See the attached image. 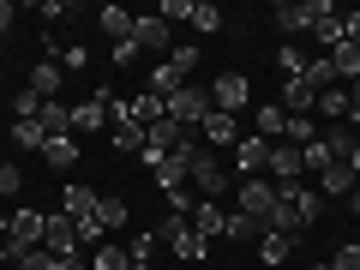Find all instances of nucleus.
I'll list each match as a JSON object with an SVG mask.
<instances>
[{
  "label": "nucleus",
  "instance_id": "nucleus-5",
  "mask_svg": "<svg viewBox=\"0 0 360 270\" xmlns=\"http://www.w3.org/2000/svg\"><path fill=\"white\" fill-rule=\"evenodd\" d=\"M276 198H283V210L295 217V229H300V234H307L312 222H319V210H324L319 186H307V180H295V186H276Z\"/></svg>",
  "mask_w": 360,
  "mask_h": 270
},
{
  "label": "nucleus",
  "instance_id": "nucleus-48",
  "mask_svg": "<svg viewBox=\"0 0 360 270\" xmlns=\"http://www.w3.org/2000/svg\"><path fill=\"white\" fill-rule=\"evenodd\" d=\"M342 42H348V49H360V13H342Z\"/></svg>",
  "mask_w": 360,
  "mask_h": 270
},
{
  "label": "nucleus",
  "instance_id": "nucleus-41",
  "mask_svg": "<svg viewBox=\"0 0 360 270\" xmlns=\"http://www.w3.org/2000/svg\"><path fill=\"white\" fill-rule=\"evenodd\" d=\"M156 18H162V25H174V18H186V25H193V0H162V6H156Z\"/></svg>",
  "mask_w": 360,
  "mask_h": 270
},
{
  "label": "nucleus",
  "instance_id": "nucleus-7",
  "mask_svg": "<svg viewBox=\"0 0 360 270\" xmlns=\"http://www.w3.org/2000/svg\"><path fill=\"white\" fill-rule=\"evenodd\" d=\"M186 186H193L198 198H222V186H229V168L217 162V150H198V156H193V174H186Z\"/></svg>",
  "mask_w": 360,
  "mask_h": 270
},
{
  "label": "nucleus",
  "instance_id": "nucleus-11",
  "mask_svg": "<svg viewBox=\"0 0 360 270\" xmlns=\"http://www.w3.org/2000/svg\"><path fill=\"white\" fill-rule=\"evenodd\" d=\"M319 144L330 150V162H348V156L360 150V127H354V120H330V127L319 132Z\"/></svg>",
  "mask_w": 360,
  "mask_h": 270
},
{
  "label": "nucleus",
  "instance_id": "nucleus-34",
  "mask_svg": "<svg viewBox=\"0 0 360 270\" xmlns=\"http://www.w3.org/2000/svg\"><path fill=\"white\" fill-rule=\"evenodd\" d=\"M42 162L49 168H72L78 162V139H49L42 144Z\"/></svg>",
  "mask_w": 360,
  "mask_h": 270
},
{
  "label": "nucleus",
  "instance_id": "nucleus-14",
  "mask_svg": "<svg viewBox=\"0 0 360 270\" xmlns=\"http://www.w3.org/2000/svg\"><path fill=\"white\" fill-rule=\"evenodd\" d=\"M42 246H49L54 258H66V252H78V222L66 217V210H54V217H49V234H42Z\"/></svg>",
  "mask_w": 360,
  "mask_h": 270
},
{
  "label": "nucleus",
  "instance_id": "nucleus-43",
  "mask_svg": "<svg viewBox=\"0 0 360 270\" xmlns=\"http://www.w3.org/2000/svg\"><path fill=\"white\" fill-rule=\"evenodd\" d=\"M168 60H174L180 72L193 78V66H198V42H180V49H168Z\"/></svg>",
  "mask_w": 360,
  "mask_h": 270
},
{
  "label": "nucleus",
  "instance_id": "nucleus-15",
  "mask_svg": "<svg viewBox=\"0 0 360 270\" xmlns=\"http://www.w3.org/2000/svg\"><path fill=\"white\" fill-rule=\"evenodd\" d=\"M270 174H276V186H295V180L307 174V156H300L295 144H270Z\"/></svg>",
  "mask_w": 360,
  "mask_h": 270
},
{
  "label": "nucleus",
  "instance_id": "nucleus-52",
  "mask_svg": "<svg viewBox=\"0 0 360 270\" xmlns=\"http://www.w3.org/2000/svg\"><path fill=\"white\" fill-rule=\"evenodd\" d=\"M348 210H354V217H360V186H354V193H348Z\"/></svg>",
  "mask_w": 360,
  "mask_h": 270
},
{
  "label": "nucleus",
  "instance_id": "nucleus-1",
  "mask_svg": "<svg viewBox=\"0 0 360 270\" xmlns=\"http://www.w3.org/2000/svg\"><path fill=\"white\" fill-rule=\"evenodd\" d=\"M324 18H336V6H330V0H276V30H283V37L319 30Z\"/></svg>",
  "mask_w": 360,
  "mask_h": 270
},
{
  "label": "nucleus",
  "instance_id": "nucleus-49",
  "mask_svg": "<svg viewBox=\"0 0 360 270\" xmlns=\"http://www.w3.org/2000/svg\"><path fill=\"white\" fill-rule=\"evenodd\" d=\"M115 66H139V42H115Z\"/></svg>",
  "mask_w": 360,
  "mask_h": 270
},
{
  "label": "nucleus",
  "instance_id": "nucleus-21",
  "mask_svg": "<svg viewBox=\"0 0 360 270\" xmlns=\"http://www.w3.org/2000/svg\"><path fill=\"white\" fill-rule=\"evenodd\" d=\"M283 108L288 115H312V108H319V90H312L307 78H283Z\"/></svg>",
  "mask_w": 360,
  "mask_h": 270
},
{
  "label": "nucleus",
  "instance_id": "nucleus-10",
  "mask_svg": "<svg viewBox=\"0 0 360 270\" xmlns=\"http://www.w3.org/2000/svg\"><path fill=\"white\" fill-rule=\"evenodd\" d=\"M234 210H246V217H258V222H264L270 217V210H276V180H240V205H234Z\"/></svg>",
  "mask_w": 360,
  "mask_h": 270
},
{
  "label": "nucleus",
  "instance_id": "nucleus-19",
  "mask_svg": "<svg viewBox=\"0 0 360 270\" xmlns=\"http://www.w3.org/2000/svg\"><path fill=\"white\" fill-rule=\"evenodd\" d=\"M312 115H324V127H330V120H354L348 84H330V90H319V108H312Z\"/></svg>",
  "mask_w": 360,
  "mask_h": 270
},
{
  "label": "nucleus",
  "instance_id": "nucleus-3",
  "mask_svg": "<svg viewBox=\"0 0 360 270\" xmlns=\"http://www.w3.org/2000/svg\"><path fill=\"white\" fill-rule=\"evenodd\" d=\"M156 234H162V240L174 246V258H186V264H205L210 240H205V234H198V229H193L186 217H180V210H168V217H162V229H156Z\"/></svg>",
  "mask_w": 360,
  "mask_h": 270
},
{
  "label": "nucleus",
  "instance_id": "nucleus-6",
  "mask_svg": "<svg viewBox=\"0 0 360 270\" xmlns=\"http://www.w3.org/2000/svg\"><path fill=\"white\" fill-rule=\"evenodd\" d=\"M210 103L222 108V115H246L252 108V84H246V72H217V84H210Z\"/></svg>",
  "mask_w": 360,
  "mask_h": 270
},
{
  "label": "nucleus",
  "instance_id": "nucleus-4",
  "mask_svg": "<svg viewBox=\"0 0 360 270\" xmlns=\"http://www.w3.org/2000/svg\"><path fill=\"white\" fill-rule=\"evenodd\" d=\"M162 108H168V120H180V127H205V115L217 103H210V84H180Z\"/></svg>",
  "mask_w": 360,
  "mask_h": 270
},
{
  "label": "nucleus",
  "instance_id": "nucleus-24",
  "mask_svg": "<svg viewBox=\"0 0 360 270\" xmlns=\"http://www.w3.org/2000/svg\"><path fill=\"white\" fill-rule=\"evenodd\" d=\"M96 25H103L108 42H132V25H139V18H132L127 6H103V13H96Z\"/></svg>",
  "mask_w": 360,
  "mask_h": 270
},
{
  "label": "nucleus",
  "instance_id": "nucleus-29",
  "mask_svg": "<svg viewBox=\"0 0 360 270\" xmlns=\"http://www.w3.org/2000/svg\"><path fill=\"white\" fill-rule=\"evenodd\" d=\"M96 198H103V193H90V186H66L60 210H66L72 222H84V217H96Z\"/></svg>",
  "mask_w": 360,
  "mask_h": 270
},
{
  "label": "nucleus",
  "instance_id": "nucleus-25",
  "mask_svg": "<svg viewBox=\"0 0 360 270\" xmlns=\"http://www.w3.org/2000/svg\"><path fill=\"white\" fill-rule=\"evenodd\" d=\"M150 174H156V186H162V193H174V186H186L193 162H186V156H162V162H150Z\"/></svg>",
  "mask_w": 360,
  "mask_h": 270
},
{
  "label": "nucleus",
  "instance_id": "nucleus-9",
  "mask_svg": "<svg viewBox=\"0 0 360 270\" xmlns=\"http://www.w3.org/2000/svg\"><path fill=\"white\" fill-rule=\"evenodd\" d=\"M229 156H234V162H229V168H234V174H240V180H252V174H258V168H270V139H258V132H246V139H240V144H234V150H229Z\"/></svg>",
  "mask_w": 360,
  "mask_h": 270
},
{
  "label": "nucleus",
  "instance_id": "nucleus-57",
  "mask_svg": "<svg viewBox=\"0 0 360 270\" xmlns=\"http://www.w3.org/2000/svg\"><path fill=\"white\" fill-rule=\"evenodd\" d=\"M354 246H360V240H354Z\"/></svg>",
  "mask_w": 360,
  "mask_h": 270
},
{
  "label": "nucleus",
  "instance_id": "nucleus-33",
  "mask_svg": "<svg viewBox=\"0 0 360 270\" xmlns=\"http://www.w3.org/2000/svg\"><path fill=\"white\" fill-rule=\"evenodd\" d=\"M222 234H229V240H264V222L246 217V210H229V229Z\"/></svg>",
  "mask_w": 360,
  "mask_h": 270
},
{
  "label": "nucleus",
  "instance_id": "nucleus-38",
  "mask_svg": "<svg viewBox=\"0 0 360 270\" xmlns=\"http://www.w3.org/2000/svg\"><path fill=\"white\" fill-rule=\"evenodd\" d=\"M312 270H360V246H336L330 258H319Z\"/></svg>",
  "mask_w": 360,
  "mask_h": 270
},
{
  "label": "nucleus",
  "instance_id": "nucleus-12",
  "mask_svg": "<svg viewBox=\"0 0 360 270\" xmlns=\"http://www.w3.org/2000/svg\"><path fill=\"white\" fill-rule=\"evenodd\" d=\"M103 127H115L103 96H84V103H72V132H78V139H90V132H103Z\"/></svg>",
  "mask_w": 360,
  "mask_h": 270
},
{
  "label": "nucleus",
  "instance_id": "nucleus-27",
  "mask_svg": "<svg viewBox=\"0 0 360 270\" xmlns=\"http://www.w3.org/2000/svg\"><path fill=\"white\" fill-rule=\"evenodd\" d=\"M324 60H330L336 84H354V78H360V49H348V42H336V49L324 54Z\"/></svg>",
  "mask_w": 360,
  "mask_h": 270
},
{
  "label": "nucleus",
  "instance_id": "nucleus-37",
  "mask_svg": "<svg viewBox=\"0 0 360 270\" xmlns=\"http://www.w3.org/2000/svg\"><path fill=\"white\" fill-rule=\"evenodd\" d=\"M13 144H18V150H37V156H42V144H49V139H42L37 120H13Z\"/></svg>",
  "mask_w": 360,
  "mask_h": 270
},
{
  "label": "nucleus",
  "instance_id": "nucleus-56",
  "mask_svg": "<svg viewBox=\"0 0 360 270\" xmlns=\"http://www.w3.org/2000/svg\"><path fill=\"white\" fill-rule=\"evenodd\" d=\"M168 270H180V264H168Z\"/></svg>",
  "mask_w": 360,
  "mask_h": 270
},
{
  "label": "nucleus",
  "instance_id": "nucleus-54",
  "mask_svg": "<svg viewBox=\"0 0 360 270\" xmlns=\"http://www.w3.org/2000/svg\"><path fill=\"white\" fill-rule=\"evenodd\" d=\"M0 240H6V217H0Z\"/></svg>",
  "mask_w": 360,
  "mask_h": 270
},
{
  "label": "nucleus",
  "instance_id": "nucleus-55",
  "mask_svg": "<svg viewBox=\"0 0 360 270\" xmlns=\"http://www.w3.org/2000/svg\"><path fill=\"white\" fill-rule=\"evenodd\" d=\"M198 270H217V264H198Z\"/></svg>",
  "mask_w": 360,
  "mask_h": 270
},
{
  "label": "nucleus",
  "instance_id": "nucleus-22",
  "mask_svg": "<svg viewBox=\"0 0 360 270\" xmlns=\"http://www.w3.org/2000/svg\"><path fill=\"white\" fill-rule=\"evenodd\" d=\"M283 127H288V108H283V103L252 108V132H258V139H270V144H276V139H283Z\"/></svg>",
  "mask_w": 360,
  "mask_h": 270
},
{
  "label": "nucleus",
  "instance_id": "nucleus-39",
  "mask_svg": "<svg viewBox=\"0 0 360 270\" xmlns=\"http://www.w3.org/2000/svg\"><path fill=\"white\" fill-rule=\"evenodd\" d=\"M312 42H319V54H330L336 42H342V13H336V18H324V25L312 30Z\"/></svg>",
  "mask_w": 360,
  "mask_h": 270
},
{
  "label": "nucleus",
  "instance_id": "nucleus-2",
  "mask_svg": "<svg viewBox=\"0 0 360 270\" xmlns=\"http://www.w3.org/2000/svg\"><path fill=\"white\" fill-rule=\"evenodd\" d=\"M42 234H49V210H13L6 217V252H13V264L25 252H37Z\"/></svg>",
  "mask_w": 360,
  "mask_h": 270
},
{
  "label": "nucleus",
  "instance_id": "nucleus-53",
  "mask_svg": "<svg viewBox=\"0 0 360 270\" xmlns=\"http://www.w3.org/2000/svg\"><path fill=\"white\" fill-rule=\"evenodd\" d=\"M348 168H354V174H360V150H354V156H348Z\"/></svg>",
  "mask_w": 360,
  "mask_h": 270
},
{
  "label": "nucleus",
  "instance_id": "nucleus-23",
  "mask_svg": "<svg viewBox=\"0 0 360 270\" xmlns=\"http://www.w3.org/2000/svg\"><path fill=\"white\" fill-rule=\"evenodd\" d=\"M60 84H66V66H60V60H42L37 72H30V90H37L42 103H54V96H60Z\"/></svg>",
  "mask_w": 360,
  "mask_h": 270
},
{
  "label": "nucleus",
  "instance_id": "nucleus-28",
  "mask_svg": "<svg viewBox=\"0 0 360 270\" xmlns=\"http://www.w3.org/2000/svg\"><path fill=\"white\" fill-rule=\"evenodd\" d=\"M258 258H264L270 270H283L288 258H295V234H264V240H258Z\"/></svg>",
  "mask_w": 360,
  "mask_h": 270
},
{
  "label": "nucleus",
  "instance_id": "nucleus-44",
  "mask_svg": "<svg viewBox=\"0 0 360 270\" xmlns=\"http://www.w3.org/2000/svg\"><path fill=\"white\" fill-rule=\"evenodd\" d=\"M13 115H18V120H37V115H42V96H37V90H18Z\"/></svg>",
  "mask_w": 360,
  "mask_h": 270
},
{
  "label": "nucleus",
  "instance_id": "nucleus-18",
  "mask_svg": "<svg viewBox=\"0 0 360 270\" xmlns=\"http://www.w3.org/2000/svg\"><path fill=\"white\" fill-rule=\"evenodd\" d=\"M186 222H193V229L205 234V240H217V234L229 229V210H222L217 198H198V205H193V217H186Z\"/></svg>",
  "mask_w": 360,
  "mask_h": 270
},
{
  "label": "nucleus",
  "instance_id": "nucleus-30",
  "mask_svg": "<svg viewBox=\"0 0 360 270\" xmlns=\"http://www.w3.org/2000/svg\"><path fill=\"white\" fill-rule=\"evenodd\" d=\"M162 115H168V108H162V96H150V90H139V96H132V127H144V132H150Z\"/></svg>",
  "mask_w": 360,
  "mask_h": 270
},
{
  "label": "nucleus",
  "instance_id": "nucleus-36",
  "mask_svg": "<svg viewBox=\"0 0 360 270\" xmlns=\"http://www.w3.org/2000/svg\"><path fill=\"white\" fill-rule=\"evenodd\" d=\"M307 60H312V54H300L295 42H283V49H276V72H283V78H300V72H307Z\"/></svg>",
  "mask_w": 360,
  "mask_h": 270
},
{
  "label": "nucleus",
  "instance_id": "nucleus-46",
  "mask_svg": "<svg viewBox=\"0 0 360 270\" xmlns=\"http://www.w3.org/2000/svg\"><path fill=\"white\" fill-rule=\"evenodd\" d=\"M60 66H66V72H84V66H90V54H84V42H78V49H60Z\"/></svg>",
  "mask_w": 360,
  "mask_h": 270
},
{
  "label": "nucleus",
  "instance_id": "nucleus-35",
  "mask_svg": "<svg viewBox=\"0 0 360 270\" xmlns=\"http://www.w3.org/2000/svg\"><path fill=\"white\" fill-rule=\"evenodd\" d=\"M108 144L120 156H144V127H108Z\"/></svg>",
  "mask_w": 360,
  "mask_h": 270
},
{
  "label": "nucleus",
  "instance_id": "nucleus-17",
  "mask_svg": "<svg viewBox=\"0 0 360 270\" xmlns=\"http://www.w3.org/2000/svg\"><path fill=\"white\" fill-rule=\"evenodd\" d=\"M37 127H42V139H78V132H72V108H66L60 96H54V103H42Z\"/></svg>",
  "mask_w": 360,
  "mask_h": 270
},
{
  "label": "nucleus",
  "instance_id": "nucleus-13",
  "mask_svg": "<svg viewBox=\"0 0 360 270\" xmlns=\"http://www.w3.org/2000/svg\"><path fill=\"white\" fill-rule=\"evenodd\" d=\"M354 186H360V174L348 162H324L319 168V198H348Z\"/></svg>",
  "mask_w": 360,
  "mask_h": 270
},
{
  "label": "nucleus",
  "instance_id": "nucleus-42",
  "mask_svg": "<svg viewBox=\"0 0 360 270\" xmlns=\"http://www.w3.org/2000/svg\"><path fill=\"white\" fill-rule=\"evenodd\" d=\"M18 186H25V174H18V162H0V198H18Z\"/></svg>",
  "mask_w": 360,
  "mask_h": 270
},
{
  "label": "nucleus",
  "instance_id": "nucleus-50",
  "mask_svg": "<svg viewBox=\"0 0 360 270\" xmlns=\"http://www.w3.org/2000/svg\"><path fill=\"white\" fill-rule=\"evenodd\" d=\"M13 18H18V6H13V0H0V37L13 30Z\"/></svg>",
  "mask_w": 360,
  "mask_h": 270
},
{
  "label": "nucleus",
  "instance_id": "nucleus-45",
  "mask_svg": "<svg viewBox=\"0 0 360 270\" xmlns=\"http://www.w3.org/2000/svg\"><path fill=\"white\" fill-rule=\"evenodd\" d=\"M18 270H54V252H49V246H37V252L18 258Z\"/></svg>",
  "mask_w": 360,
  "mask_h": 270
},
{
  "label": "nucleus",
  "instance_id": "nucleus-32",
  "mask_svg": "<svg viewBox=\"0 0 360 270\" xmlns=\"http://www.w3.org/2000/svg\"><path fill=\"white\" fill-rule=\"evenodd\" d=\"M312 139H319V127H312V115H288V127H283V139H276V144H295V150H307Z\"/></svg>",
  "mask_w": 360,
  "mask_h": 270
},
{
  "label": "nucleus",
  "instance_id": "nucleus-20",
  "mask_svg": "<svg viewBox=\"0 0 360 270\" xmlns=\"http://www.w3.org/2000/svg\"><path fill=\"white\" fill-rule=\"evenodd\" d=\"M96 222H103V234L127 229V222H132V205H127L120 193H103V198H96Z\"/></svg>",
  "mask_w": 360,
  "mask_h": 270
},
{
  "label": "nucleus",
  "instance_id": "nucleus-40",
  "mask_svg": "<svg viewBox=\"0 0 360 270\" xmlns=\"http://www.w3.org/2000/svg\"><path fill=\"white\" fill-rule=\"evenodd\" d=\"M193 30H205V37H210V30H222V13L210 6V0H193Z\"/></svg>",
  "mask_w": 360,
  "mask_h": 270
},
{
  "label": "nucleus",
  "instance_id": "nucleus-16",
  "mask_svg": "<svg viewBox=\"0 0 360 270\" xmlns=\"http://www.w3.org/2000/svg\"><path fill=\"white\" fill-rule=\"evenodd\" d=\"M132 42H139V54H168V42H174V37H168V25L150 13V18L132 25Z\"/></svg>",
  "mask_w": 360,
  "mask_h": 270
},
{
  "label": "nucleus",
  "instance_id": "nucleus-47",
  "mask_svg": "<svg viewBox=\"0 0 360 270\" xmlns=\"http://www.w3.org/2000/svg\"><path fill=\"white\" fill-rule=\"evenodd\" d=\"M300 156H307V168H312V174H319V168H324V162H330V150H324V144H319V139H312V144H307V150H300Z\"/></svg>",
  "mask_w": 360,
  "mask_h": 270
},
{
  "label": "nucleus",
  "instance_id": "nucleus-26",
  "mask_svg": "<svg viewBox=\"0 0 360 270\" xmlns=\"http://www.w3.org/2000/svg\"><path fill=\"white\" fill-rule=\"evenodd\" d=\"M180 84H193V78L180 72L174 60H162V66H150V96H162V103H168V96H174Z\"/></svg>",
  "mask_w": 360,
  "mask_h": 270
},
{
  "label": "nucleus",
  "instance_id": "nucleus-8",
  "mask_svg": "<svg viewBox=\"0 0 360 270\" xmlns=\"http://www.w3.org/2000/svg\"><path fill=\"white\" fill-rule=\"evenodd\" d=\"M198 139H205V150H234V144L246 139V132H240V115H222V108H210L205 127H198Z\"/></svg>",
  "mask_w": 360,
  "mask_h": 270
},
{
  "label": "nucleus",
  "instance_id": "nucleus-51",
  "mask_svg": "<svg viewBox=\"0 0 360 270\" xmlns=\"http://www.w3.org/2000/svg\"><path fill=\"white\" fill-rule=\"evenodd\" d=\"M90 258H78V252H66V258H54V270H84Z\"/></svg>",
  "mask_w": 360,
  "mask_h": 270
},
{
  "label": "nucleus",
  "instance_id": "nucleus-31",
  "mask_svg": "<svg viewBox=\"0 0 360 270\" xmlns=\"http://www.w3.org/2000/svg\"><path fill=\"white\" fill-rule=\"evenodd\" d=\"M90 270H132V252L115 246V240H103L96 252H90Z\"/></svg>",
  "mask_w": 360,
  "mask_h": 270
}]
</instances>
